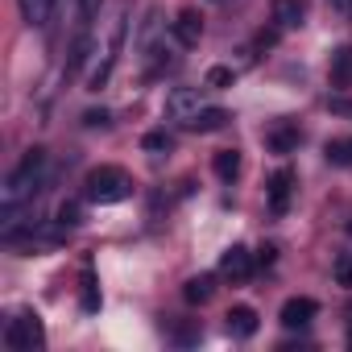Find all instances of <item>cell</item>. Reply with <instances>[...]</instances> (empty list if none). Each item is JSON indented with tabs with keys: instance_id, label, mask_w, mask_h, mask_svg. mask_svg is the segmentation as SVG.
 Segmentation results:
<instances>
[{
	"instance_id": "obj_11",
	"label": "cell",
	"mask_w": 352,
	"mask_h": 352,
	"mask_svg": "<svg viewBox=\"0 0 352 352\" xmlns=\"http://www.w3.org/2000/svg\"><path fill=\"white\" fill-rule=\"evenodd\" d=\"M270 21L282 34H290V30L302 25V5H298V0H274V5H270Z\"/></svg>"
},
{
	"instance_id": "obj_20",
	"label": "cell",
	"mask_w": 352,
	"mask_h": 352,
	"mask_svg": "<svg viewBox=\"0 0 352 352\" xmlns=\"http://www.w3.org/2000/svg\"><path fill=\"white\" fill-rule=\"evenodd\" d=\"M141 149H145V153H153V157H157V153H170V149H174V137H170L166 129H153V133H145V137H141Z\"/></svg>"
},
{
	"instance_id": "obj_8",
	"label": "cell",
	"mask_w": 352,
	"mask_h": 352,
	"mask_svg": "<svg viewBox=\"0 0 352 352\" xmlns=\"http://www.w3.org/2000/svg\"><path fill=\"white\" fill-rule=\"evenodd\" d=\"M315 315H319V302L307 298V294H298V298H286V302H282V315H278V319H282V327L294 331V327H307Z\"/></svg>"
},
{
	"instance_id": "obj_26",
	"label": "cell",
	"mask_w": 352,
	"mask_h": 352,
	"mask_svg": "<svg viewBox=\"0 0 352 352\" xmlns=\"http://www.w3.org/2000/svg\"><path fill=\"white\" fill-rule=\"evenodd\" d=\"M96 13H100V0H79V21H83V25H87Z\"/></svg>"
},
{
	"instance_id": "obj_10",
	"label": "cell",
	"mask_w": 352,
	"mask_h": 352,
	"mask_svg": "<svg viewBox=\"0 0 352 352\" xmlns=\"http://www.w3.org/2000/svg\"><path fill=\"white\" fill-rule=\"evenodd\" d=\"M298 141H302V133H298V124H290V120H278V124H270V133H265V145H270L274 153H294Z\"/></svg>"
},
{
	"instance_id": "obj_13",
	"label": "cell",
	"mask_w": 352,
	"mask_h": 352,
	"mask_svg": "<svg viewBox=\"0 0 352 352\" xmlns=\"http://www.w3.org/2000/svg\"><path fill=\"white\" fill-rule=\"evenodd\" d=\"M224 319H228V331H232L236 340H249V336H257V311H253V307H232Z\"/></svg>"
},
{
	"instance_id": "obj_17",
	"label": "cell",
	"mask_w": 352,
	"mask_h": 352,
	"mask_svg": "<svg viewBox=\"0 0 352 352\" xmlns=\"http://www.w3.org/2000/svg\"><path fill=\"white\" fill-rule=\"evenodd\" d=\"M79 286H83V294H79V307H83L87 315H96V311H100V286H96V274H91V270H83Z\"/></svg>"
},
{
	"instance_id": "obj_21",
	"label": "cell",
	"mask_w": 352,
	"mask_h": 352,
	"mask_svg": "<svg viewBox=\"0 0 352 352\" xmlns=\"http://www.w3.org/2000/svg\"><path fill=\"white\" fill-rule=\"evenodd\" d=\"M54 224H58V228H79V224H83V204H75V199H67V204L58 208V216H54Z\"/></svg>"
},
{
	"instance_id": "obj_9",
	"label": "cell",
	"mask_w": 352,
	"mask_h": 352,
	"mask_svg": "<svg viewBox=\"0 0 352 352\" xmlns=\"http://www.w3.org/2000/svg\"><path fill=\"white\" fill-rule=\"evenodd\" d=\"M199 38H204V17L195 9H183L174 17V42L179 46H199Z\"/></svg>"
},
{
	"instance_id": "obj_18",
	"label": "cell",
	"mask_w": 352,
	"mask_h": 352,
	"mask_svg": "<svg viewBox=\"0 0 352 352\" xmlns=\"http://www.w3.org/2000/svg\"><path fill=\"white\" fill-rule=\"evenodd\" d=\"M212 166H216V174H220V179H224V183H232V179H236V174H241V153H236V149H220Z\"/></svg>"
},
{
	"instance_id": "obj_25",
	"label": "cell",
	"mask_w": 352,
	"mask_h": 352,
	"mask_svg": "<svg viewBox=\"0 0 352 352\" xmlns=\"http://www.w3.org/2000/svg\"><path fill=\"white\" fill-rule=\"evenodd\" d=\"M83 124H87V129H104V124H108V112H104V108H100V112L91 108V112H83Z\"/></svg>"
},
{
	"instance_id": "obj_5",
	"label": "cell",
	"mask_w": 352,
	"mask_h": 352,
	"mask_svg": "<svg viewBox=\"0 0 352 352\" xmlns=\"http://www.w3.org/2000/svg\"><path fill=\"white\" fill-rule=\"evenodd\" d=\"M204 108H208V104H204V87H174V91L166 96V116L179 120L183 129H187Z\"/></svg>"
},
{
	"instance_id": "obj_28",
	"label": "cell",
	"mask_w": 352,
	"mask_h": 352,
	"mask_svg": "<svg viewBox=\"0 0 352 352\" xmlns=\"http://www.w3.org/2000/svg\"><path fill=\"white\" fill-rule=\"evenodd\" d=\"M348 348H352V331H348Z\"/></svg>"
},
{
	"instance_id": "obj_1",
	"label": "cell",
	"mask_w": 352,
	"mask_h": 352,
	"mask_svg": "<svg viewBox=\"0 0 352 352\" xmlns=\"http://www.w3.org/2000/svg\"><path fill=\"white\" fill-rule=\"evenodd\" d=\"M42 179H46V149H30L13 166V174L5 179V187H0V212H5V220H13L25 204H34Z\"/></svg>"
},
{
	"instance_id": "obj_16",
	"label": "cell",
	"mask_w": 352,
	"mask_h": 352,
	"mask_svg": "<svg viewBox=\"0 0 352 352\" xmlns=\"http://www.w3.org/2000/svg\"><path fill=\"white\" fill-rule=\"evenodd\" d=\"M212 294H216V278H212V274H199V278H191V282L183 286V298H187V302H208Z\"/></svg>"
},
{
	"instance_id": "obj_27",
	"label": "cell",
	"mask_w": 352,
	"mask_h": 352,
	"mask_svg": "<svg viewBox=\"0 0 352 352\" xmlns=\"http://www.w3.org/2000/svg\"><path fill=\"white\" fill-rule=\"evenodd\" d=\"M274 257H278V249H274V245H265V249H261V257H257V261H261V265H274Z\"/></svg>"
},
{
	"instance_id": "obj_12",
	"label": "cell",
	"mask_w": 352,
	"mask_h": 352,
	"mask_svg": "<svg viewBox=\"0 0 352 352\" xmlns=\"http://www.w3.org/2000/svg\"><path fill=\"white\" fill-rule=\"evenodd\" d=\"M17 5H21V17H25L30 25L46 30V25L54 21V9H58V0H17Z\"/></svg>"
},
{
	"instance_id": "obj_19",
	"label": "cell",
	"mask_w": 352,
	"mask_h": 352,
	"mask_svg": "<svg viewBox=\"0 0 352 352\" xmlns=\"http://www.w3.org/2000/svg\"><path fill=\"white\" fill-rule=\"evenodd\" d=\"M327 162L331 166H348L352 170V137H336V141H327Z\"/></svg>"
},
{
	"instance_id": "obj_6",
	"label": "cell",
	"mask_w": 352,
	"mask_h": 352,
	"mask_svg": "<svg viewBox=\"0 0 352 352\" xmlns=\"http://www.w3.org/2000/svg\"><path fill=\"white\" fill-rule=\"evenodd\" d=\"M290 195H294V170L290 166H278L270 174V187H265V204L274 216H286L290 212Z\"/></svg>"
},
{
	"instance_id": "obj_4",
	"label": "cell",
	"mask_w": 352,
	"mask_h": 352,
	"mask_svg": "<svg viewBox=\"0 0 352 352\" xmlns=\"http://www.w3.org/2000/svg\"><path fill=\"white\" fill-rule=\"evenodd\" d=\"M120 50H124V17H116V21H112V34H108V46H104V54H100V58H96V67L87 71V91H100V87L112 79Z\"/></svg>"
},
{
	"instance_id": "obj_14",
	"label": "cell",
	"mask_w": 352,
	"mask_h": 352,
	"mask_svg": "<svg viewBox=\"0 0 352 352\" xmlns=\"http://www.w3.org/2000/svg\"><path fill=\"white\" fill-rule=\"evenodd\" d=\"M224 124H228V112H224V108H204L187 129H191V133H220Z\"/></svg>"
},
{
	"instance_id": "obj_24",
	"label": "cell",
	"mask_w": 352,
	"mask_h": 352,
	"mask_svg": "<svg viewBox=\"0 0 352 352\" xmlns=\"http://www.w3.org/2000/svg\"><path fill=\"white\" fill-rule=\"evenodd\" d=\"M331 274H336V282H340V286H352V253H340Z\"/></svg>"
},
{
	"instance_id": "obj_3",
	"label": "cell",
	"mask_w": 352,
	"mask_h": 352,
	"mask_svg": "<svg viewBox=\"0 0 352 352\" xmlns=\"http://www.w3.org/2000/svg\"><path fill=\"white\" fill-rule=\"evenodd\" d=\"M5 344H9L13 352H34V348H42V344H46V327H42L38 311H17V315L9 319V327H5Z\"/></svg>"
},
{
	"instance_id": "obj_2",
	"label": "cell",
	"mask_w": 352,
	"mask_h": 352,
	"mask_svg": "<svg viewBox=\"0 0 352 352\" xmlns=\"http://www.w3.org/2000/svg\"><path fill=\"white\" fill-rule=\"evenodd\" d=\"M87 191V199L91 204H124L129 195H133V179L120 170V166H96L91 174H87V183H83Z\"/></svg>"
},
{
	"instance_id": "obj_23",
	"label": "cell",
	"mask_w": 352,
	"mask_h": 352,
	"mask_svg": "<svg viewBox=\"0 0 352 352\" xmlns=\"http://www.w3.org/2000/svg\"><path fill=\"white\" fill-rule=\"evenodd\" d=\"M232 67H212L208 71V79H204V87H212V91H224V87H232Z\"/></svg>"
},
{
	"instance_id": "obj_15",
	"label": "cell",
	"mask_w": 352,
	"mask_h": 352,
	"mask_svg": "<svg viewBox=\"0 0 352 352\" xmlns=\"http://www.w3.org/2000/svg\"><path fill=\"white\" fill-rule=\"evenodd\" d=\"M331 83L336 87H352V46L331 54Z\"/></svg>"
},
{
	"instance_id": "obj_22",
	"label": "cell",
	"mask_w": 352,
	"mask_h": 352,
	"mask_svg": "<svg viewBox=\"0 0 352 352\" xmlns=\"http://www.w3.org/2000/svg\"><path fill=\"white\" fill-rule=\"evenodd\" d=\"M170 336H174V344H199L204 327H199V319H191V323H174Z\"/></svg>"
},
{
	"instance_id": "obj_7",
	"label": "cell",
	"mask_w": 352,
	"mask_h": 352,
	"mask_svg": "<svg viewBox=\"0 0 352 352\" xmlns=\"http://www.w3.org/2000/svg\"><path fill=\"white\" fill-rule=\"evenodd\" d=\"M220 274H224L228 282H236V286L249 282V278H253V253H249L245 245H232V249L220 257Z\"/></svg>"
}]
</instances>
